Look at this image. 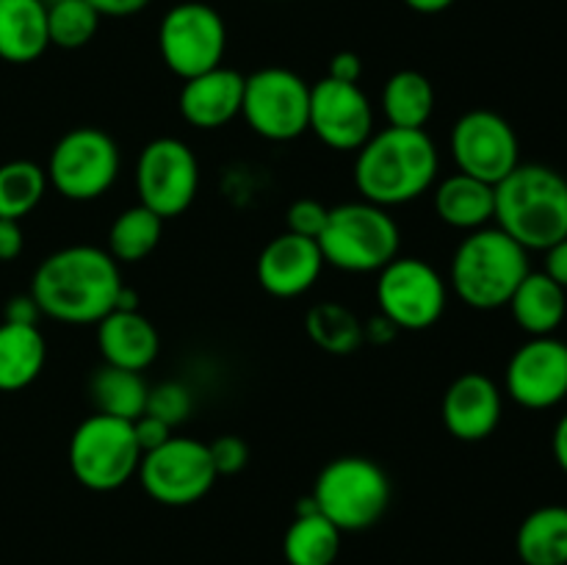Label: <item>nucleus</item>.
Returning a JSON list of instances; mask_svg holds the SVG:
<instances>
[{
  "label": "nucleus",
  "mask_w": 567,
  "mask_h": 565,
  "mask_svg": "<svg viewBox=\"0 0 567 565\" xmlns=\"http://www.w3.org/2000/svg\"><path fill=\"white\" fill-rule=\"evenodd\" d=\"M122 286L120 264L109 249L72 244L37 266L28 294L37 299L42 316L64 325H97L114 310Z\"/></svg>",
  "instance_id": "1"
},
{
  "label": "nucleus",
  "mask_w": 567,
  "mask_h": 565,
  "mask_svg": "<svg viewBox=\"0 0 567 565\" xmlns=\"http://www.w3.org/2000/svg\"><path fill=\"white\" fill-rule=\"evenodd\" d=\"M437 147L426 131L391 127L371 133L354 158V186L365 203L396 208L419 199L437 181Z\"/></svg>",
  "instance_id": "2"
},
{
  "label": "nucleus",
  "mask_w": 567,
  "mask_h": 565,
  "mask_svg": "<svg viewBox=\"0 0 567 565\" xmlns=\"http://www.w3.org/2000/svg\"><path fill=\"white\" fill-rule=\"evenodd\" d=\"M493 222L526 253H546L567 238V177L546 164H518L496 183Z\"/></svg>",
  "instance_id": "3"
},
{
  "label": "nucleus",
  "mask_w": 567,
  "mask_h": 565,
  "mask_svg": "<svg viewBox=\"0 0 567 565\" xmlns=\"http://www.w3.org/2000/svg\"><path fill=\"white\" fill-rule=\"evenodd\" d=\"M529 271V253L504 230L487 225L468 233L454 249L449 282L468 308L498 310Z\"/></svg>",
  "instance_id": "4"
},
{
  "label": "nucleus",
  "mask_w": 567,
  "mask_h": 565,
  "mask_svg": "<svg viewBox=\"0 0 567 565\" xmlns=\"http://www.w3.org/2000/svg\"><path fill=\"white\" fill-rule=\"evenodd\" d=\"M393 487L385 469L363 454L330 460L316 476L310 499L341 532L371 530L385 515Z\"/></svg>",
  "instance_id": "5"
},
{
  "label": "nucleus",
  "mask_w": 567,
  "mask_h": 565,
  "mask_svg": "<svg viewBox=\"0 0 567 565\" xmlns=\"http://www.w3.org/2000/svg\"><path fill=\"white\" fill-rule=\"evenodd\" d=\"M402 233L388 208L374 203H343L330 208L327 225L319 236V249L327 266L352 275L380 271L399 258Z\"/></svg>",
  "instance_id": "6"
},
{
  "label": "nucleus",
  "mask_w": 567,
  "mask_h": 565,
  "mask_svg": "<svg viewBox=\"0 0 567 565\" xmlns=\"http://www.w3.org/2000/svg\"><path fill=\"white\" fill-rule=\"evenodd\" d=\"M70 471L86 491H120L142 463L133 421L94 413L75 427L70 438Z\"/></svg>",
  "instance_id": "7"
},
{
  "label": "nucleus",
  "mask_w": 567,
  "mask_h": 565,
  "mask_svg": "<svg viewBox=\"0 0 567 565\" xmlns=\"http://www.w3.org/2000/svg\"><path fill=\"white\" fill-rule=\"evenodd\" d=\"M48 183L72 203H92L120 175V147L100 127H72L55 142L48 158Z\"/></svg>",
  "instance_id": "8"
},
{
  "label": "nucleus",
  "mask_w": 567,
  "mask_h": 565,
  "mask_svg": "<svg viewBox=\"0 0 567 565\" xmlns=\"http://www.w3.org/2000/svg\"><path fill=\"white\" fill-rule=\"evenodd\" d=\"M158 50L166 70L188 81L221 66L227 28L219 11L199 0L172 6L158 25Z\"/></svg>",
  "instance_id": "9"
},
{
  "label": "nucleus",
  "mask_w": 567,
  "mask_h": 565,
  "mask_svg": "<svg viewBox=\"0 0 567 565\" xmlns=\"http://www.w3.org/2000/svg\"><path fill=\"white\" fill-rule=\"evenodd\" d=\"M310 86L286 66H264L244 78L241 116L266 142H293L308 131Z\"/></svg>",
  "instance_id": "10"
},
{
  "label": "nucleus",
  "mask_w": 567,
  "mask_h": 565,
  "mask_svg": "<svg viewBox=\"0 0 567 565\" xmlns=\"http://www.w3.org/2000/svg\"><path fill=\"white\" fill-rule=\"evenodd\" d=\"M144 493L166 507H188L208 496L216 485V469L208 443L172 435L164 446L142 454L136 471Z\"/></svg>",
  "instance_id": "11"
},
{
  "label": "nucleus",
  "mask_w": 567,
  "mask_h": 565,
  "mask_svg": "<svg viewBox=\"0 0 567 565\" xmlns=\"http://www.w3.org/2000/svg\"><path fill=\"white\" fill-rule=\"evenodd\" d=\"M199 164L186 142L172 136L153 138L138 153L136 194L138 205L158 214L161 219H175L186 214L197 199Z\"/></svg>",
  "instance_id": "12"
},
{
  "label": "nucleus",
  "mask_w": 567,
  "mask_h": 565,
  "mask_svg": "<svg viewBox=\"0 0 567 565\" xmlns=\"http://www.w3.org/2000/svg\"><path fill=\"white\" fill-rule=\"evenodd\" d=\"M449 286L441 271L421 258H393L380 269L377 305L396 330H430L446 310Z\"/></svg>",
  "instance_id": "13"
},
{
  "label": "nucleus",
  "mask_w": 567,
  "mask_h": 565,
  "mask_svg": "<svg viewBox=\"0 0 567 565\" xmlns=\"http://www.w3.org/2000/svg\"><path fill=\"white\" fill-rule=\"evenodd\" d=\"M449 150L460 172L491 186L502 183L520 164L515 127L502 114L487 109H474L454 122Z\"/></svg>",
  "instance_id": "14"
},
{
  "label": "nucleus",
  "mask_w": 567,
  "mask_h": 565,
  "mask_svg": "<svg viewBox=\"0 0 567 565\" xmlns=\"http://www.w3.org/2000/svg\"><path fill=\"white\" fill-rule=\"evenodd\" d=\"M308 131L338 153H358L374 133V111L360 83L321 78L310 86Z\"/></svg>",
  "instance_id": "15"
},
{
  "label": "nucleus",
  "mask_w": 567,
  "mask_h": 565,
  "mask_svg": "<svg viewBox=\"0 0 567 565\" xmlns=\"http://www.w3.org/2000/svg\"><path fill=\"white\" fill-rule=\"evenodd\" d=\"M504 386L520 408H557L567 399V343L557 336H537L520 343L504 371Z\"/></svg>",
  "instance_id": "16"
},
{
  "label": "nucleus",
  "mask_w": 567,
  "mask_h": 565,
  "mask_svg": "<svg viewBox=\"0 0 567 565\" xmlns=\"http://www.w3.org/2000/svg\"><path fill=\"white\" fill-rule=\"evenodd\" d=\"M321 269H324V255H321L319 242L293 236L288 230L260 249L258 266H255L260 288L277 299L302 297L316 286Z\"/></svg>",
  "instance_id": "17"
},
{
  "label": "nucleus",
  "mask_w": 567,
  "mask_h": 565,
  "mask_svg": "<svg viewBox=\"0 0 567 565\" xmlns=\"http://www.w3.org/2000/svg\"><path fill=\"white\" fill-rule=\"evenodd\" d=\"M441 413L449 435L463 443H480L498 430L502 391L487 374L468 371L446 388Z\"/></svg>",
  "instance_id": "18"
},
{
  "label": "nucleus",
  "mask_w": 567,
  "mask_h": 565,
  "mask_svg": "<svg viewBox=\"0 0 567 565\" xmlns=\"http://www.w3.org/2000/svg\"><path fill=\"white\" fill-rule=\"evenodd\" d=\"M241 100L244 75L221 64L216 70L183 81L177 105L188 125L199 127V131H216L241 114Z\"/></svg>",
  "instance_id": "19"
},
{
  "label": "nucleus",
  "mask_w": 567,
  "mask_h": 565,
  "mask_svg": "<svg viewBox=\"0 0 567 565\" xmlns=\"http://www.w3.org/2000/svg\"><path fill=\"white\" fill-rule=\"evenodd\" d=\"M97 349L103 363L127 371H144L161 352V336L138 310H111L97 321Z\"/></svg>",
  "instance_id": "20"
},
{
  "label": "nucleus",
  "mask_w": 567,
  "mask_h": 565,
  "mask_svg": "<svg viewBox=\"0 0 567 565\" xmlns=\"http://www.w3.org/2000/svg\"><path fill=\"white\" fill-rule=\"evenodd\" d=\"M50 48L44 0H0V59L31 64Z\"/></svg>",
  "instance_id": "21"
},
{
  "label": "nucleus",
  "mask_w": 567,
  "mask_h": 565,
  "mask_svg": "<svg viewBox=\"0 0 567 565\" xmlns=\"http://www.w3.org/2000/svg\"><path fill=\"white\" fill-rule=\"evenodd\" d=\"M435 210L441 222L454 230H480L493 222L496 214V186L471 177L465 172L449 175L435 188Z\"/></svg>",
  "instance_id": "22"
},
{
  "label": "nucleus",
  "mask_w": 567,
  "mask_h": 565,
  "mask_svg": "<svg viewBox=\"0 0 567 565\" xmlns=\"http://www.w3.org/2000/svg\"><path fill=\"white\" fill-rule=\"evenodd\" d=\"M513 319L529 338L554 336L567 314V291L546 271H529L507 302Z\"/></svg>",
  "instance_id": "23"
},
{
  "label": "nucleus",
  "mask_w": 567,
  "mask_h": 565,
  "mask_svg": "<svg viewBox=\"0 0 567 565\" xmlns=\"http://www.w3.org/2000/svg\"><path fill=\"white\" fill-rule=\"evenodd\" d=\"M341 535L332 521L316 510L313 499H302L297 518L282 537V554L288 565H332L341 552Z\"/></svg>",
  "instance_id": "24"
},
{
  "label": "nucleus",
  "mask_w": 567,
  "mask_h": 565,
  "mask_svg": "<svg viewBox=\"0 0 567 565\" xmlns=\"http://www.w3.org/2000/svg\"><path fill=\"white\" fill-rule=\"evenodd\" d=\"M48 343L37 325H0V391H22L44 369Z\"/></svg>",
  "instance_id": "25"
},
{
  "label": "nucleus",
  "mask_w": 567,
  "mask_h": 565,
  "mask_svg": "<svg viewBox=\"0 0 567 565\" xmlns=\"http://www.w3.org/2000/svg\"><path fill=\"white\" fill-rule=\"evenodd\" d=\"M515 552L524 565H567V507L546 504L520 521Z\"/></svg>",
  "instance_id": "26"
},
{
  "label": "nucleus",
  "mask_w": 567,
  "mask_h": 565,
  "mask_svg": "<svg viewBox=\"0 0 567 565\" xmlns=\"http://www.w3.org/2000/svg\"><path fill=\"white\" fill-rule=\"evenodd\" d=\"M150 386L142 371L116 369L103 363L89 380V399L94 410L103 415H114L122 421H136L147 410Z\"/></svg>",
  "instance_id": "27"
},
{
  "label": "nucleus",
  "mask_w": 567,
  "mask_h": 565,
  "mask_svg": "<svg viewBox=\"0 0 567 565\" xmlns=\"http://www.w3.org/2000/svg\"><path fill=\"white\" fill-rule=\"evenodd\" d=\"M382 111L391 127L424 131L435 111V89L415 70H399L382 86Z\"/></svg>",
  "instance_id": "28"
},
{
  "label": "nucleus",
  "mask_w": 567,
  "mask_h": 565,
  "mask_svg": "<svg viewBox=\"0 0 567 565\" xmlns=\"http://www.w3.org/2000/svg\"><path fill=\"white\" fill-rule=\"evenodd\" d=\"M164 219L144 205H133L111 222L109 255L116 264H138L158 247Z\"/></svg>",
  "instance_id": "29"
},
{
  "label": "nucleus",
  "mask_w": 567,
  "mask_h": 565,
  "mask_svg": "<svg viewBox=\"0 0 567 565\" xmlns=\"http://www.w3.org/2000/svg\"><path fill=\"white\" fill-rule=\"evenodd\" d=\"M305 330L310 341L327 355H352L365 343L363 325L341 302H319L305 316Z\"/></svg>",
  "instance_id": "30"
},
{
  "label": "nucleus",
  "mask_w": 567,
  "mask_h": 565,
  "mask_svg": "<svg viewBox=\"0 0 567 565\" xmlns=\"http://www.w3.org/2000/svg\"><path fill=\"white\" fill-rule=\"evenodd\" d=\"M48 172L33 161H9L0 166V219L20 222L42 203Z\"/></svg>",
  "instance_id": "31"
},
{
  "label": "nucleus",
  "mask_w": 567,
  "mask_h": 565,
  "mask_svg": "<svg viewBox=\"0 0 567 565\" xmlns=\"http://www.w3.org/2000/svg\"><path fill=\"white\" fill-rule=\"evenodd\" d=\"M44 6H48L50 44L64 50H78L92 42L103 20L86 0H50Z\"/></svg>",
  "instance_id": "32"
},
{
  "label": "nucleus",
  "mask_w": 567,
  "mask_h": 565,
  "mask_svg": "<svg viewBox=\"0 0 567 565\" xmlns=\"http://www.w3.org/2000/svg\"><path fill=\"white\" fill-rule=\"evenodd\" d=\"M194 408L192 391L183 382H161V386L150 388L147 393V410L144 413L155 415L164 424L177 427L188 419Z\"/></svg>",
  "instance_id": "33"
},
{
  "label": "nucleus",
  "mask_w": 567,
  "mask_h": 565,
  "mask_svg": "<svg viewBox=\"0 0 567 565\" xmlns=\"http://www.w3.org/2000/svg\"><path fill=\"white\" fill-rule=\"evenodd\" d=\"M327 216H330V208H327V205H321L319 199H310V197L297 199V203H293L286 214L288 233L319 242L321 230H324V225H327Z\"/></svg>",
  "instance_id": "34"
},
{
  "label": "nucleus",
  "mask_w": 567,
  "mask_h": 565,
  "mask_svg": "<svg viewBox=\"0 0 567 565\" xmlns=\"http://www.w3.org/2000/svg\"><path fill=\"white\" fill-rule=\"evenodd\" d=\"M210 460H214V469L219 476L238 474V471L247 469L249 463V446L244 438L238 435H221L214 443H208Z\"/></svg>",
  "instance_id": "35"
},
{
  "label": "nucleus",
  "mask_w": 567,
  "mask_h": 565,
  "mask_svg": "<svg viewBox=\"0 0 567 565\" xmlns=\"http://www.w3.org/2000/svg\"><path fill=\"white\" fill-rule=\"evenodd\" d=\"M133 435H136V443L138 449H142V454H147L169 441L172 427L164 424L161 419H155V415L142 413L136 421H133Z\"/></svg>",
  "instance_id": "36"
},
{
  "label": "nucleus",
  "mask_w": 567,
  "mask_h": 565,
  "mask_svg": "<svg viewBox=\"0 0 567 565\" xmlns=\"http://www.w3.org/2000/svg\"><path fill=\"white\" fill-rule=\"evenodd\" d=\"M360 75H363V61H360L358 53H352V50H341V53L332 55L327 78L341 83H358Z\"/></svg>",
  "instance_id": "37"
},
{
  "label": "nucleus",
  "mask_w": 567,
  "mask_h": 565,
  "mask_svg": "<svg viewBox=\"0 0 567 565\" xmlns=\"http://www.w3.org/2000/svg\"><path fill=\"white\" fill-rule=\"evenodd\" d=\"M39 316H42V310L31 294L11 297L3 308V321H11V325H37Z\"/></svg>",
  "instance_id": "38"
},
{
  "label": "nucleus",
  "mask_w": 567,
  "mask_h": 565,
  "mask_svg": "<svg viewBox=\"0 0 567 565\" xmlns=\"http://www.w3.org/2000/svg\"><path fill=\"white\" fill-rule=\"evenodd\" d=\"M22 244H25V238H22L20 222L0 219V260L9 264V260L20 258Z\"/></svg>",
  "instance_id": "39"
},
{
  "label": "nucleus",
  "mask_w": 567,
  "mask_h": 565,
  "mask_svg": "<svg viewBox=\"0 0 567 565\" xmlns=\"http://www.w3.org/2000/svg\"><path fill=\"white\" fill-rule=\"evenodd\" d=\"M100 17H133L147 9L153 0H86Z\"/></svg>",
  "instance_id": "40"
},
{
  "label": "nucleus",
  "mask_w": 567,
  "mask_h": 565,
  "mask_svg": "<svg viewBox=\"0 0 567 565\" xmlns=\"http://www.w3.org/2000/svg\"><path fill=\"white\" fill-rule=\"evenodd\" d=\"M543 271L567 291V238L546 249V269Z\"/></svg>",
  "instance_id": "41"
},
{
  "label": "nucleus",
  "mask_w": 567,
  "mask_h": 565,
  "mask_svg": "<svg viewBox=\"0 0 567 565\" xmlns=\"http://www.w3.org/2000/svg\"><path fill=\"white\" fill-rule=\"evenodd\" d=\"M396 325H393L391 319H385V316L382 314H377L374 319H369L363 325V338L365 341H371V343H377V347H382V343H388V341H393V338H396Z\"/></svg>",
  "instance_id": "42"
},
{
  "label": "nucleus",
  "mask_w": 567,
  "mask_h": 565,
  "mask_svg": "<svg viewBox=\"0 0 567 565\" xmlns=\"http://www.w3.org/2000/svg\"><path fill=\"white\" fill-rule=\"evenodd\" d=\"M551 452H554V460H557L559 469L567 474V413L557 421V427H554Z\"/></svg>",
  "instance_id": "43"
},
{
  "label": "nucleus",
  "mask_w": 567,
  "mask_h": 565,
  "mask_svg": "<svg viewBox=\"0 0 567 565\" xmlns=\"http://www.w3.org/2000/svg\"><path fill=\"white\" fill-rule=\"evenodd\" d=\"M404 6L419 14H441L449 6H454V0H404Z\"/></svg>",
  "instance_id": "44"
}]
</instances>
